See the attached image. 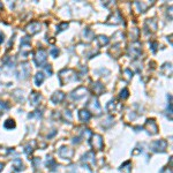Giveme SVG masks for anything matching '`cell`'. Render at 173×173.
Wrapping results in <instances>:
<instances>
[{
	"label": "cell",
	"instance_id": "39",
	"mask_svg": "<svg viewBox=\"0 0 173 173\" xmlns=\"http://www.w3.org/2000/svg\"><path fill=\"white\" fill-rule=\"evenodd\" d=\"M43 67H44V70L47 73V75H49V76L52 75L53 72H52V66H51V65H44Z\"/></svg>",
	"mask_w": 173,
	"mask_h": 173
},
{
	"label": "cell",
	"instance_id": "40",
	"mask_svg": "<svg viewBox=\"0 0 173 173\" xmlns=\"http://www.w3.org/2000/svg\"><path fill=\"white\" fill-rule=\"evenodd\" d=\"M32 165H34L35 169H38L39 165H40V158H38V157L34 158V159H32Z\"/></svg>",
	"mask_w": 173,
	"mask_h": 173
},
{
	"label": "cell",
	"instance_id": "4",
	"mask_svg": "<svg viewBox=\"0 0 173 173\" xmlns=\"http://www.w3.org/2000/svg\"><path fill=\"white\" fill-rule=\"evenodd\" d=\"M90 144L91 147L95 149V150H103L104 148V141H103V137L99 134H92L90 136Z\"/></svg>",
	"mask_w": 173,
	"mask_h": 173
},
{
	"label": "cell",
	"instance_id": "37",
	"mask_svg": "<svg viewBox=\"0 0 173 173\" xmlns=\"http://www.w3.org/2000/svg\"><path fill=\"white\" fill-rule=\"evenodd\" d=\"M128 96H129V91H128L127 88H125V89H122V90L120 91L121 99H126V98H128Z\"/></svg>",
	"mask_w": 173,
	"mask_h": 173
},
{
	"label": "cell",
	"instance_id": "23",
	"mask_svg": "<svg viewBox=\"0 0 173 173\" xmlns=\"http://www.w3.org/2000/svg\"><path fill=\"white\" fill-rule=\"evenodd\" d=\"M35 145H36V142H35V141H31V142H29L27 145H25V147H24V152H25L28 156H30L31 154L34 152V150H35V149H34V147H35Z\"/></svg>",
	"mask_w": 173,
	"mask_h": 173
},
{
	"label": "cell",
	"instance_id": "26",
	"mask_svg": "<svg viewBox=\"0 0 173 173\" xmlns=\"http://www.w3.org/2000/svg\"><path fill=\"white\" fill-rule=\"evenodd\" d=\"M44 79H45V76H44L43 73H37V74L35 75V84L39 87L42 83L44 82Z\"/></svg>",
	"mask_w": 173,
	"mask_h": 173
},
{
	"label": "cell",
	"instance_id": "5",
	"mask_svg": "<svg viewBox=\"0 0 173 173\" xmlns=\"http://www.w3.org/2000/svg\"><path fill=\"white\" fill-rule=\"evenodd\" d=\"M167 148V142L165 140H157L150 144V150L154 152H165Z\"/></svg>",
	"mask_w": 173,
	"mask_h": 173
},
{
	"label": "cell",
	"instance_id": "9",
	"mask_svg": "<svg viewBox=\"0 0 173 173\" xmlns=\"http://www.w3.org/2000/svg\"><path fill=\"white\" fill-rule=\"evenodd\" d=\"M82 163L84 166H87L88 169H90L91 166L95 165L96 159H95V154L92 151H88L85 152V155H83L82 157Z\"/></svg>",
	"mask_w": 173,
	"mask_h": 173
},
{
	"label": "cell",
	"instance_id": "38",
	"mask_svg": "<svg viewBox=\"0 0 173 173\" xmlns=\"http://www.w3.org/2000/svg\"><path fill=\"white\" fill-rule=\"evenodd\" d=\"M49 53L52 55L53 58H57L58 54H59V50H58V47H52V49L49 51Z\"/></svg>",
	"mask_w": 173,
	"mask_h": 173
},
{
	"label": "cell",
	"instance_id": "30",
	"mask_svg": "<svg viewBox=\"0 0 173 173\" xmlns=\"http://www.w3.org/2000/svg\"><path fill=\"white\" fill-rule=\"evenodd\" d=\"M114 109H115V100H114V99H111V100L107 103V105H106V110L110 111V112H112Z\"/></svg>",
	"mask_w": 173,
	"mask_h": 173
},
{
	"label": "cell",
	"instance_id": "7",
	"mask_svg": "<svg viewBox=\"0 0 173 173\" xmlns=\"http://www.w3.org/2000/svg\"><path fill=\"white\" fill-rule=\"evenodd\" d=\"M87 107L89 109L88 111L89 112H94L96 113L97 115H99L100 113H102V109H100V105H99V103H98V99L95 96L94 97H91V99L88 102V104H87Z\"/></svg>",
	"mask_w": 173,
	"mask_h": 173
},
{
	"label": "cell",
	"instance_id": "25",
	"mask_svg": "<svg viewBox=\"0 0 173 173\" xmlns=\"http://www.w3.org/2000/svg\"><path fill=\"white\" fill-rule=\"evenodd\" d=\"M119 170L122 171V172H125V173H129V172H130V170H132V163H130L129 160L125 162V163L120 166V169H119Z\"/></svg>",
	"mask_w": 173,
	"mask_h": 173
},
{
	"label": "cell",
	"instance_id": "22",
	"mask_svg": "<svg viewBox=\"0 0 173 173\" xmlns=\"http://www.w3.org/2000/svg\"><path fill=\"white\" fill-rule=\"evenodd\" d=\"M160 72H162L164 75L171 76V74H172V66H171V64H169V62L164 64V65L162 66V69H160Z\"/></svg>",
	"mask_w": 173,
	"mask_h": 173
},
{
	"label": "cell",
	"instance_id": "24",
	"mask_svg": "<svg viewBox=\"0 0 173 173\" xmlns=\"http://www.w3.org/2000/svg\"><path fill=\"white\" fill-rule=\"evenodd\" d=\"M46 166H47V169H50L51 171H55L57 163H55V160H54L52 157H47V159H46Z\"/></svg>",
	"mask_w": 173,
	"mask_h": 173
},
{
	"label": "cell",
	"instance_id": "12",
	"mask_svg": "<svg viewBox=\"0 0 173 173\" xmlns=\"http://www.w3.org/2000/svg\"><path fill=\"white\" fill-rule=\"evenodd\" d=\"M73 155H74V150L69 147H61L59 149V156L62 159H68L69 160V159H72Z\"/></svg>",
	"mask_w": 173,
	"mask_h": 173
},
{
	"label": "cell",
	"instance_id": "31",
	"mask_svg": "<svg viewBox=\"0 0 173 173\" xmlns=\"http://www.w3.org/2000/svg\"><path fill=\"white\" fill-rule=\"evenodd\" d=\"M124 76H125V79L127 80V81H130L132 80V77H133V72L130 70V69H125L124 70Z\"/></svg>",
	"mask_w": 173,
	"mask_h": 173
},
{
	"label": "cell",
	"instance_id": "34",
	"mask_svg": "<svg viewBox=\"0 0 173 173\" xmlns=\"http://www.w3.org/2000/svg\"><path fill=\"white\" fill-rule=\"evenodd\" d=\"M40 117H42V112L38 111V110H36V111H34V112L28 114V118H29V119H31V118H40Z\"/></svg>",
	"mask_w": 173,
	"mask_h": 173
},
{
	"label": "cell",
	"instance_id": "10",
	"mask_svg": "<svg viewBox=\"0 0 173 173\" xmlns=\"http://www.w3.org/2000/svg\"><path fill=\"white\" fill-rule=\"evenodd\" d=\"M143 128H144L150 135H155V134L158 133V126L157 124H156V121L154 120V119H148V120L145 121Z\"/></svg>",
	"mask_w": 173,
	"mask_h": 173
},
{
	"label": "cell",
	"instance_id": "42",
	"mask_svg": "<svg viewBox=\"0 0 173 173\" xmlns=\"http://www.w3.org/2000/svg\"><path fill=\"white\" fill-rule=\"evenodd\" d=\"M80 142H81V137H74L73 139V143H77L79 144Z\"/></svg>",
	"mask_w": 173,
	"mask_h": 173
},
{
	"label": "cell",
	"instance_id": "3",
	"mask_svg": "<svg viewBox=\"0 0 173 173\" xmlns=\"http://www.w3.org/2000/svg\"><path fill=\"white\" fill-rule=\"evenodd\" d=\"M46 59H47V52L44 49H38L34 57V60H35V64L37 65V67H43L46 62Z\"/></svg>",
	"mask_w": 173,
	"mask_h": 173
},
{
	"label": "cell",
	"instance_id": "32",
	"mask_svg": "<svg viewBox=\"0 0 173 173\" xmlns=\"http://www.w3.org/2000/svg\"><path fill=\"white\" fill-rule=\"evenodd\" d=\"M21 46H30V37L24 36L21 38Z\"/></svg>",
	"mask_w": 173,
	"mask_h": 173
},
{
	"label": "cell",
	"instance_id": "16",
	"mask_svg": "<svg viewBox=\"0 0 173 173\" xmlns=\"http://www.w3.org/2000/svg\"><path fill=\"white\" fill-rule=\"evenodd\" d=\"M64 99H65V94L62 91H55L51 97V102L53 104H59Z\"/></svg>",
	"mask_w": 173,
	"mask_h": 173
},
{
	"label": "cell",
	"instance_id": "17",
	"mask_svg": "<svg viewBox=\"0 0 173 173\" xmlns=\"http://www.w3.org/2000/svg\"><path fill=\"white\" fill-rule=\"evenodd\" d=\"M79 119L82 121V122H88V121L91 119V113L89 112L88 110L83 109V110H81V111L79 112Z\"/></svg>",
	"mask_w": 173,
	"mask_h": 173
},
{
	"label": "cell",
	"instance_id": "28",
	"mask_svg": "<svg viewBox=\"0 0 173 173\" xmlns=\"http://www.w3.org/2000/svg\"><path fill=\"white\" fill-rule=\"evenodd\" d=\"M13 96H14V98H15L17 102H23V95L21 90H19V89L15 90L13 92Z\"/></svg>",
	"mask_w": 173,
	"mask_h": 173
},
{
	"label": "cell",
	"instance_id": "1",
	"mask_svg": "<svg viewBox=\"0 0 173 173\" xmlns=\"http://www.w3.org/2000/svg\"><path fill=\"white\" fill-rule=\"evenodd\" d=\"M80 80L79 77V74L76 73L74 69H70V68H65L60 70L59 73V82H60V85H65L67 83H72V82H77Z\"/></svg>",
	"mask_w": 173,
	"mask_h": 173
},
{
	"label": "cell",
	"instance_id": "14",
	"mask_svg": "<svg viewBox=\"0 0 173 173\" xmlns=\"http://www.w3.org/2000/svg\"><path fill=\"white\" fill-rule=\"evenodd\" d=\"M29 100H30V104L32 106H37L42 100V95L37 91H32L29 96Z\"/></svg>",
	"mask_w": 173,
	"mask_h": 173
},
{
	"label": "cell",
	"instance_id": "20",
	"mask_svg": "<svg viewBox=\"0 0 173 173\" xmlns=\"http://www.w3.org/2000/svg\"><path fill=\"white\" fill-rule=\"evenodd\" d=\"M83 37L85 38V40L87 42H91L94 38H95V34H94V31L90 30L89 28H85L84 30H83Z\"/></svg>",
	"mask_w": 173,
	"mask_h": 173
},
{
	"label": "cell",
	"instance_id": "19",
	"mask_svg": "<svg viewBox=\"0 0 173 173\" xmlns=\"http://www.w3.org/2000/svg\"><path fill=\"white\" fill-rule=\"evenodd\" d=\"M12 165H13L14 171H16V172H20V171H22L23 169H24L22 160H21L20 158H14L13 162H12Z\"/></svg>",
	"mask_w": 173,
	"mask_h": 173
},
{
	"label": "cell",
	"instance_id": "27",
	"mask_svg": "<svg viewBox=\"0 0 173 173\" xmlns=\"http://www.w3.org/2000/svg\"><path fill=\"white\" fill-rule=\"evenodd\" d=\"M15 126L16 124L13 119H7V120L5 121V124H4V127L6 128V129H14Z\"/></svg>",
	"mask_w": 173,
	"mask_h": 173
},
{
	"label": "cell",
	"instance_id": "41",
	"mask_svg": "<svg viewBox=\"0 0 173 173\" xmlns=\"http://www.w3.org/2000/svg\"><path fill=\"white\" fill-rule=\"evenodd\" d=\"M157 43H150V46H151V50H152V52L155 53L157 51Z\"/></svg>",
	"mask_w": 173,
	"mask_h": 173
},
{
	"label": "cell",
	"instance_id": "21",
	"mask_svg": "<svg viewBox=\"0 0 173 173\" xmlns=\"http://www.w3.org/2000/svg\"><path fill=\"white\" fill-rule=\"evenodd\" d=\"M96 40H97L98 46H100V47L107 45V44H109V42H110V39L106 37V36H104V35H99V36H97Z\"/></svg>",
	"mask_w": 173,
	"mask_h": 173
},
{
	"label": "cell",
	"instance_id": "44",
	"mask_svg": "<svg viewBox=\"0 0 173 173\" xmlns=\"http://www.w3.org/2000/svg\"><path fill=\"white\" fill-rule=\"evenodd\" d=\"M4 164H2V163H0V172H1V171H2V169H4Z\"/></svg>",
	"mask_w": 173,
	"mask_h": 173
},
{
	"label": "cell",
	"instance_id": "11",
	"mask_svg": "<svg viewBox=\"0 0 173 173\" xmlns=\"http://www.w3.org/2000/svg\"><path fill=\"white\" fill-rule=\"evenodd\" d=\"M40 28H42V24L38 21H34V22H30L25 27V31L31 36V35L37 34L38 31H40Z\"/></svg>",
	"mask_w": 173,
	"mask_h": 173
},
{
	"label": "cell",
	"instance_id": "29",
	"mask_svg": "<svg viewBox=\"0 0 173 173\" xmlns=\"http://www.w3.org/2000/svg\"><path fill=\"white\" fill-rule=\"evenodd\" d=\"M154 4V2H152ZM152 4H144V2H135V6H137V7L140 8V12H145V9H147V7L149 6V5H152Z\"/></svg>",
	"mask_w": 173,
	"mask_h": 173
},
{
	"label": "cell",
	"instance_id": "43",
	"mask_svg": "<svg viewBox=\"0 0 173 173\" xmlns=\"http://www.w3.org/2000/svg\"><path fill=\"white\" fill-rule=\"evenodd\" d=\"M4 40H5V35H4L2 32H0V44H1Z\"/></svg>",
	"mask_w": 173,
	"mask_h": 173
},
{
	"label": "cell",
	"instance_id": "18",
	"mask_svg": "<svg viewBox=\"0 0 173 173\" xmlns=\"http://www.w3.org/2000/svg\"><path fill=\"white\" fill-rule=\"evenodd\" d=\"M92 90L96 94V95H102L104 91H105V87H104V84H102L100 82H95L92 83Z\"/></svg>",
	"mask_w": 173,
	"mask_h": 173
},
{
	"label": "cell",
	"instance_id": "13",
	"mask_svg": "<svg viewBox=\"0 0 173 173\" xmlns=\"http://www.w3.org/2000/svg\"><path fill=\"white\" fill-rule=\"evenodd\" d=\"M121 22H122V16L119 10H115L113 14H111V16L106 21L107 24H120Z\"/></svg>",
	"mask_w": 173,
	"mask_h": 173
},
{
	"label": "cell",
	"instance_id": "8",
	"mask_svg": "<svg viewBox=\"0 0 173 173\" xmlns=\"http://www.w3.org/2000/svg\"><path fill=\"white\" fill-rule=\"evenodd\" d=\"M88 89L85 88V87H79V88H76L75 90L72 91V94H70V97L72 99H74V100H80V99H82L84 98L87 95H88Z\"/></svg>",
	"mask_w": 173,
	"mask_h": 173
},
{
	"label": "cell",
	"instance_id": "6",
	"mask_svg": "<svg viewBox=\"0 0 173 173\" xmlns=\"http://www.w3.org/2000/svg\"><path fill=\"white\" fill-rule=\"evenodd\" d=\"M141 52H142V45L139 42L133 43L132 45L129 46V49H128V55L130 58H134V59L139 58L141 55Z\"/></svg>",
	"mask_w": 173,
	"mask_h": 173
},
{
	"label": "cell",
	"instance_id": "2",
	"mask_svg": "<svg viewBox=\"0 0 173 173\" xmlns=\"http://www.w3.org/2000/svg\"><path fill=\"white\" fill-rule=\"evenodd\" d=\"M31 68L30 65L28 62H22L19 68H17V72H16V75H17V79L19 80H25L28 79L29 75H30Z\"/></svg>",
	"mask_w": 173,
	"mask_h": 173
},
{
	"label": "cell",
	"instance_id": "36",
	"mask_svg": "<svg viewBox=\"0 0 173 173\" xmlns=\"http://www.w3.org/2000/svg\"><path fill=\"white\" fill-rule=\"evenodd\" d=\"M67 28H68V23L66 22L61 23V24H59V25L57 27V32H61V31L66 30Z\"/></svg>",
	"mask_w": 173,
	"mask_h": 173
},
{
	"label": "cell",
	"instance_id": "45",
	"mask_svg": "<svg viewBox=\"0 0 173 173\" xmlns=\"http://www.w3.org/2000/svg\"><path fill=\"white\" fill-rule=\"evenodd\" d=\"M0 8H2V4H0Z\"/></svg>",
	"mask_w": 173,
	"mask_h": 173
},
{
	"label": "cell",
	"instance_id": "15",
	"mask_svg": "<svg viewBox=\"0 0 173 173\" xmlns=\"http://www.w3.org/2000/svg\"><path fill=\"white\" fill-rule=\"evenodd\" d=\"M144 29L150 30L151 32H155L157 30V21L155 19H148L145 21V24H144Z\"/></svg>",
	"mask_w": 173,
	"mask_h": 173
},
{
	"label": "cell",
	"instance_id": "33",
	"mask_svg": "<svg viewBox=\"0 0 173 173\" xmlns=\"http://www.w3.org/2000/svg\"><path fill=\"white\" fill-rule=\"evenodd\" d=\"M8 109H9V105H8L6 102H1L0 100V114L1 113H4L5 111H7Z\"/></svg>",
	"mask_w": 173,
	"mask_h": 173
},
{
	"label": "cell",
	"instance_id": "35",
	"mask_svg": "<svg viewBox=\"0 0 173 173\" xmlns=\"http://www.w3.org/2000/svg\"><path fill=\"white\" fill-rule=\"evenodd\" d=\"M64 118H65V120H68V122H70V121H72V119H73L72 112H70L69 110H66V111L64 112Z\"/></svg>",
	"mask_w": 173,
	"mask_h": 173
}]
</instances>
